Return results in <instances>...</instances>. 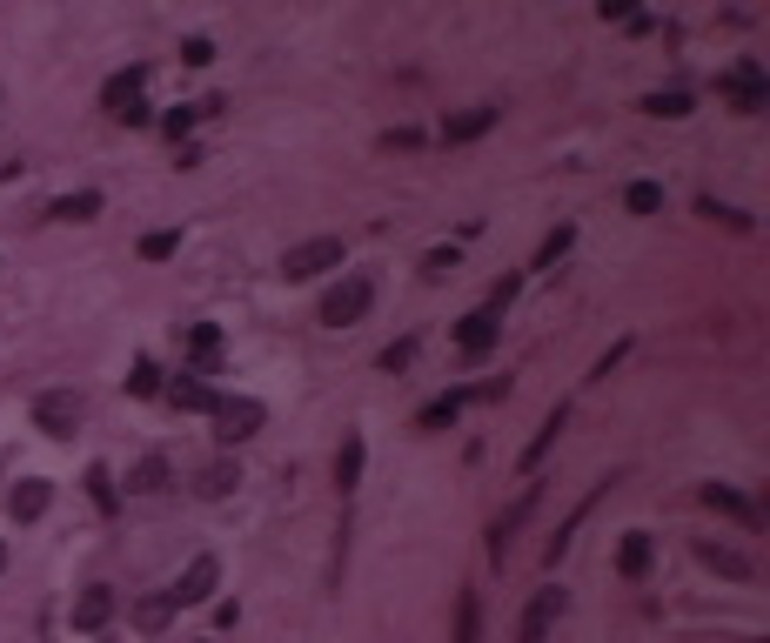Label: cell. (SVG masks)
<instances>
[{
  "mask_svg": "<svg viewBox=\"0 0 770 643\" xmlns=\"http://www.w3.org/2000/svg\"><path fill=\"white\" fill-rule=\"evenodd\" d=\"M369 302H375L369 275H349V282H342V289L322 302V322H329V329H349V322H362V315H369Z\"/></svg>",
  "mask_w": 770,
  "mask_h": 643,
  "instance_id": "obj_1",
  "label": "cell"
},
{
  "mask_svg": "<svg viewBox=\"0 0 770 643\" xmlns=\"http://www.w3.org/2000/svg\"><path fill=\"white\" fill-rule=\"evenodd\" d=\"M342 262V235H322V242H302V248H288V275L302 282V275H322V268H335Z\"/></svg>",
  "mask_w": 770,
  "mask_h": 643,
  "instance_id": "obj_2",
  "label": "cell"
},
{
  "mask_svg": "<svg viewBox=\"0 0 770 643\" xmlns=\"http://www.w3.org/2000/svg\"><path fill=\"white\" fill-rule=\"evenodd\" d=\"M215 422H221V443H242V436H255V429H262V402L228 396V402H215Z\"/></svg>",
  "mask_w": 770,
  "mask_h": 643,
  "instance_id": "obj_3",
  "label": "cell"
},
{
  "mask_svg": "<svg viewBox=\"0 0 770 643\" xmlns=\"http://www.w3.org/2000/svg\"><path fill=\"white\" fill-rule=\"evenodd\" d=\"M34 422H41L47 436H74V422H81V396H67V389L41 396V402H34Z\"/></svg>",
  "mask_w": 770,
  "mask_h": 643,
  "instance_id": "obj_4",
  "label": "cell"
},
{
  "mask_svg": "<svg viewBox=\"0 0 770 643\" xmlns=\"http://www.w3.org/2000/svg\"><path fill=\"white\" fill-rule=\"evenodd\" d=\"M556 610H563V590H536V603L523 610L516 643H543V637H550V623H556Z\"/></svg>",
  "mask_w": 770,
  "mask_h": 643,
  "instance_id": "obj_5",
  "label": "cell"
},
{
  "mask_svg": "<svg viewBox=\"0 0 770 643\" xmlns=\"http://www.w3.org/2000/svg\"><path fill=\"white\" fill-rule=\"evenodd\" d=\"M215 577H221V563H215V556H195V563H188V577H181L175 590H168V603H201L208 590H215Z\"/></svg>",
  "mask_w": 770,
  "mask_h": 643,
  "instance_id": "obj_6",
  "label": "cell"
},
{
  "mask_svg": "<svg viewBox=\"0 0 770 643\" xmlns=\"http://www.w3.org/2000/svg\"><path fill=\"white\" fill-rule=\"evenodd\" d=\"M108 617H114V590H108V583H88L81 603H74V630H101Z\"/></svg>",
  "mask_w": 770,
  "mask_h": 643,
  "instance_id": "obj_7",
  "label": "cell"
},
{
  "mask_svg": "<svg viewBox=\"0 0 770 643\" xmlns=\"http://www.w3.org/2000/svg\"><path fill=\"white\" fill-rule=\"evenodd\" d=\"M529 510H536V489H523V503H516L509 516H496V530H489V556H496V563L509 556V543H516V530H523V516H529Z\"/></svg>",
  "mask_w": 770,
  "mask_h": 643,
  "instance_id": "obj_8",
  "label": "cell"
},
{
  "mask_svg": "<svg viewBox=\"0 0 770 643\" xmlns=\"http://www.w3.org/2000/svg\"><path fill=\"white\" fill-rule=\"evenodd\" d=\"M704 503H710V510H724V516H737V523H750V530L764 523V510H757L750 496H737V489H724V483H710V489H704Z\"/></svg>",
  "mask_w": 770,
  "mask_h": 643,
  "instance_id": "obj_9",
  "label": "cell"
},
{
  "mask_svg": "<svg viewBox=\"0 0 770 643\" xmlns=\"http://www.w3.org/2000/svg\"><path fill=\"white\" fill-rule=\"evenodd\" d=\"M362 456H369V449H362V436L349 429V436H342V449H335V483H342V489L362 483Z\"/></svg>",
  "mask_w": 770,
  "mask_h": 643,
  "instance_id": "obj_10",
  "label": "cell"
},
{
  "mask_svg": "<svg viewBox=\"0 0 770 643\" xmlns=\"http://www.w3.org/2000/svg\"><path fill=\"white\" fill-rule=\"evenodd\" d=\"M462 355H489V342H496V309H483V315H469V322H462Z\"/></svg>",
  "mask_w": 770,
  "mask_h": 643,
  "instance_id": "obj_11",
  "label": "cell"
},
{
  "mask_svg": "<svg viewBox=\"0 0 770 643\" xmlns=\"http://www.w3.org/2000/svg\"><path fill=\"white\" fill-rule=\"evenodd\" d=\"M616 570H623L630 583H637V577H650V536H643V530H630V536H623V556H616Z\"/></svg>",
  "mask_w": 770,
  "mask_h": 643,
  "instance_id": "obj_12",
  "label": "cell"
},
{
  "mask_svg": "<svg viewBox=\"0 0 770 643\" xmlns=\"http://www.w3.org/2000/svg\"><path fill=\"white\" fill-rule=\"evenodd\" d=\"M108 114H121V121H141V81H108Z\"/></svg>",
  "mask_w": 770,
  "mask_h": 643,
  "instance_id": "obj_13",
  "label": "cell"
},
{
  "mask_svg": "<svg viewBox=\"0 0 770 643\" xmlns=\"http://www.w3.org/2000/svg\"><path fill=\"white\" fill-rule=\"evenodd\" d=\"M47 496H54V489H47L41 476H34V483H21V489H14V516H21V523H34V516L47 510Z\"/></svg>",
  "mask_w": 770,
  "mask_h": 643,
  "instance_id": "obj_14",
  "label": "cell"
},
{
  "mask_svg": "<svg viewBox=\"0 0 770 643\" xmlns=\"http://www.w3.org/2000/svg\"><path fill=\"white\" fill-rule=\"evenodd\" d=\"M489 121H496V108H469V114H456V121H449L442 134H449V141H476Z\"/></svg>",
  "mask_w": 770,
  "mask_h": 643,
  "instance_id": "obj_15",
  "label": "cell"
},
{
  "mask_svg": "<svg viewBox=\"0 0 770 643\" xmlns=\"http://www.w3.org/2000/svg\"><path fill=\"white\" fill-rule=\"evenodd\" d=\"M456 409H462V389H449V396H436V402L416 416V429H442V422H456Z\"/></svg>",
  "mask_w": 770,
  "mask_h": 643,
  "instance_id": "obj_16",
  "label": "cell"
},
{
  "mask_svg": "<svg viewBox=\"0 0 770 643\" xmlns=\"http://www.w3.org/2000/svg\"><path fill=\"white\" fill-rule=\"evenodd\" d=\"M704 563L717 570V577H737V583L750 577V563H744V556H737V550H717V543H704Z\"/></svg>",
  "mask_w": 770,
  "mask_h": 643,
  "instance_id": "obj_17",
  "label": "cell"
},
{
  "mask_svg": "<svg viewBox=\"0 0 770 643\" xmlns=\"http://www.w3.org/2000/svg\"><path fill=\"white\" fill-rule=\"evenodd\" d=\"M623 201H630V215H657V208H663V188H657V181H637Z\"/></svg>",
  "mask_w": 770,
  "mask_h": 643,
  "instance_id": "obj_18",
  "label": "cell"
},
{
  "mask_svg": "<svg viewBox=\"0 0 770 643\" xmlns=\"http://www.w3.org/2000/svg\"><path fill=\"white\" fill-rule=\"evenodd\" d=\"M161 483H168V463H161V456H148V463L128 476V489H141V496H148V489H161Z\"/></svg>",
  "mask_w": 770,
  "mask_h": 643,
  "instance_id": "obj_19",
  "label": "cell"
},
{
  "mask_svg": "<svg viewBox=\"0 0 770 643\" xmlns=\"http://www.w3.org/2000/svg\"><path fill=\"white\" fill-rule=\"evenodd\" d=\"M456 643H476V590L456 597Z\"/></svg>",
  "mask_w": 770,
  "mask_h": 643,
  "instance_id": "obj_20",
  "label": "cell"
},
{
  "mask_svg": "<svg viewBox=\"0 0 770 643\" xmlns=\"http://www.w3.org/2000/svg\"><path fill=\"white\" fill-rule=\"evenodd\" d=\"M181 248V235L175 228H161V235H148V242H141V255H148V262H161V255H175Z\"/></svg>",
  "mask_w": 770,
  "mask_h": 643,
  "instance_id": "obj_21",
  "label": "cell"
},
{
  "mask_svg": "<svg viewBox=\"0 0 770 643\" xmlns=\"http://www.w3.org/2000/svg\"><path fill=\"white\" fill-rule=\"evenodd\" d=\"M228 489H235V469L228 463H215L208 476H201V496H228Z\"/></svg>",
  "mask_w": 770,
  "mask_h": 643,
  "instance_id": "obj_22",
  "label": "cell"
},
{
  "mask_svg": "<svg viewBox=\"0 0 770 643\" xmlns=\"http://www.w3.org/2000/svg\"><path fill=\"white\" fill-rule=\"evenodd\" d=\"M175 402L181 409H215V396H208L201 382H175Z\"/></svg>",
  "mask_w": 770,
  "mask_h": 643,
  "instance_id": "obj_23",
  "label": "cell"
},
{
  "mask_svg": "<svg viewBox=\"0 0 770 643\" xmlns=\"http://www.w3.org/2000/svg\"><path fill=\"white\" fill-rule=\"evenodd\" d=\"M88 489H94V503L114 516V476H108V469H88Z\"/></svg>",
  "mask_w": 770,
  "mask_h": 643,
  "instance_id": "obj_24",
  "label": "cell"
},
{
  "mask_svg": "<svg viewBox=\"0 0 770 643\" xmlns=\"http://www.w3.org/2000/svg\"><path fill=\"white\" fill-rule=\"evenodd\" d=\"M168 610H175V603H168V597H154V603H141V630H154V623L168 617Z\"/></svg>",
  "mask_w": 770,
  "mask_h": 643,
  "instance_id": "obj_25",
  "label": "cell"
},
{
  "mask_svg": "<svg viewBox=\"0 0 770 643\" xmlns=\"http://www.w3.org/2000/svg\"><path fill=\"white\" fill-rule=\"evenodd\" d=\"M0 563H7V550H0Z\"/></svg>",
  "mask_w": 770,
  "mask_h": 643,
  "instance_id": "obj_26",
  "label": "cell"
}]
</instances>
